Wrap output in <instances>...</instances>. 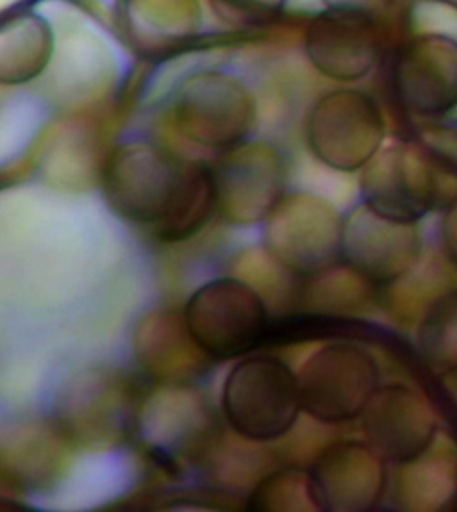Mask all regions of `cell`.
Returning <instances> with one entry per match:
<instances>
[{
  "instance_id": "603a6c76",
  "label": "cell",
  "mask_w": 457,
  "mask_h": 512,
  "mask_svg": "<svg viewBox=\"0 0 457 512\" xmlns=\"http://www.w3.org/2000/svg\"><path fill=\"white\" fill-rule=\"evenodd\" d=\"M418 348L438 368L457 366V291L438 298L418 329Z\"/></svg>"
},
{
  "instance_id": "3957f363",
  "label": "cell",
  "mask_w": 457,
  "mask_h": 512,
  "mask_svg": "<svg viewBox=\"0 0 457 512\" xmlns=\"http://www.w3.org/2000/svg\"><path fill=\"white\" fill-rule=\"evenodd\" d=\"M225 422L241 438L268 443L283 438L299 418V379L274 357H249L227 375Z\"/></svg>"
},
{
  "instance_id": "6da1fadb",
  "label": "cell",
  "mask_w": 457,
  "mask_h": 512,
  "mask_svg": "<svg viewBox=\"0 0 457 512\" xmlns=\"http://www.w3.org/2000/svg\"><path fill=\"white\" fill-rule=\"evenodd\" d=\"M99 181L115 215L161 241L192 238L217 211L211 166L159 143L118 145L104 159Z\"/></svg>"
},
{
  "instance_id": "484cf974",
  "label": "cell",
  "mask_w": 457,
  "mask_h": 512,
  "mask_svg": "<svg viewBox=\"0 0 457 512\" xmlns=\"http://www.w3.org/2000/svg\"><path fill=\"white\" fill-rule=\"evenodd\" d=\"M431 395L436 409L457 434V366L443 370L431 382Z\"/></svg>"
},
{
  "instance_id": "4dcf8cb0",
  "label": "cell",
  "mask_w": 457,
  "mask_h": 512,
  "mask_svg": "<svg viewBox=\"0 0 457 512\" xmlns=\"http://www.w3.org/2000/svg\"><path fill=\"white\" fill-rule=\"evenodd\" d=\"M456 500H457V496H456V498H454V502H456Z\"/></svg>"
},
{
  "instance_id": "44dd1931",
  "label": "cell",
  "mask_w": 457,
  "mask_h": 512,
  "mask_svg": "<svg viewBox=\"0 0 457 512\" xmlns=\"http://www.w3.org/2000/svg\"><path fill=\"white\" fill-rule=\"evenodd\" d=\"M397 500L402 509H447L457 496V454L449 445H431L404 463Z\"/></svg>"
},
{
  "instance_id": "8fae6325",
  "label": "cell",
  "mask_w": 457,
  "mask_h": 512,
  "mask_svg": "<svg viewBox=\"0 0 457 512\" xmlns=\"http://www.w3.org/2000/svg\"><path fill=\"white\" fill-rule=\"evenodd\" d=\"M422 254L416 222L379 215L361 202L343 216L341 259L375 286H388L415 268Z\"/></svg>"
},
{
  "instance_id": "30bf717a",
  "label": "cell",
  "mask_w": 457,
  "mask_h": 512,
  "mask_svg": "<svg viewBox=\"0 0 457 512\" xmlns=\"http://www.w3.org/2000/svg\"><path fill=\"white\" fill-rule=\"evenodd\" d=\"M393 90L409 115L438 120L457 109V38L416 34L400 47L391 70Z\"/></svg>"
},
{
  "instance_id": "d6986e66",
  "label": "cell",
  "mask_w": 457,
  "mask_h": 512,
  "mask_svg": "<svg viewBox=\"0 0 457 512\" xmlns=\"http://www.w3.org/2000/svg\"><path fill=\"white\" fill-rule=\"evenodd\" d=\"M56 34L49 18L33 8L0 17V86L33 83L49 70Z\"/></svg>"
},
{
  "instance_id": "ba28073f",
  "label": "cell",
  "mask_w": 457,
  "mask_h": 512,
  "mask_svg": "<svg viewBox=\"0 0 457 512\" xmlns=\"http://www.w3.org/2000/svg\"><path fill=\"white\" fill-rule=\"evenodd\" d=\"M302 409L318 422L343 423L359 418L379 388V366L352 343L320 348L302 364L299 375Z\"/></svg>"
},
{
  "instance_id": "4fadbf2b",
  "label": "cell",
  "mask_w": 457,
  "mask_h": 512,
  "mask_svg": "<svg viewBox=\"0 0 457 512\" xmlns=\"http://www.w3.org/2000/svg\"><path fill=\"white\" fill-rule=\"evenodd\" d=\"M142 405L136 430L150 448V455L163 468L175 470L177 459L202 454L215 438V420L208 405L186 384H161Z\"/></svg>"
},
{
  "instance_id": "52a82bcc",
  "label": "cell",
  "mask_w": 457,
  "mask_h": 512,
  "mask_svg": "<svg viewBox=\"0 0 457 512\" xmlns=\"http://www.w3.org/2000/svg\"><path fill=\"white\" fill-rule=\"evenodd\" d=\"M343 216L311 193L284 195L265 220L268 254L288 272L318 277L341 257Z\"/></svg>"
},
{
  "instance_id": "ffe728a7",
  "label": "cell",
  "mask_w": 457,
  "mask_h": 512,
  "mask_svg": "<svg viewBox=\"0 0 457 512\" xmlns=\"http://www.w3.org/2000/svg\"><path fill=\"white\" fill-rule=\"evenodd\" d=\"M63 443L68 439L58 423L20 427L0 445V473L36 488L59 470Z\"/></svg>"
},
{
  "instance_id": "f546056e",
  "label": "cell",
  "mask_w": 457,
  "mask_h": 512,
  "mask_svg": "<svg viewBox=\"0 0 457 512\" xmlns=\"http://www.w3.org/2000/svg\"><path fill=\"white\" fill-rule=\"evenodd\" d=\"M445 2H450V4H457V0H445Z\"/></svg>"
},
{
  "instance_id": "cb8c5ba5",
  "label": "cell",
  "mask_w": 457,
  "mask_h": 512,
  "mask_svg": "<svg viewBox=\"0 0 457 512\" xmlns=\"http://www.w3.org/2000/svg\"><path fill=\"white\" fill-rule=\"evenodd\" d=\"M415 140L436 166L445 186L447 206H450L457 200V124L429 120V124L418 127Z\"/></svg>"
},
{
  "instance_id": "7a4b0ae2",
  "label": "cell",
  "mask_w": 457,
  "mask_h": 512,
  "mask_svg": "<svg viewBox=\"0 0 457 512\" xmlns=\"http://www.w3.org/2000/svg\"><path fill=\"white\" fill-rule=\"evenodd\" d=\"M170 118L184 140L224 152L247 140L256 100L240 77L217 68L183 77L170 97Z\"/></svg>"
},
{
  "instance_id": "e0dca14e",
  "label": "cell",
  "mask_w": 457,
  "mask_h": 512,
  "mask_svg": "<svg viewBox=\"0 0 457 512\" xmlns=\"http://www.w3.org/2000/svg\"><path fill=\"white\" fill-rule=\"evenodd\" d=\"M136 359L159 384H188L208 370L209 357L193 339L184 314L152 313L134 339Z\"/></svg>"
},
{
  "instance_id": "5bb4252c",
  "label": "cell",
  "mask_w": 457,
  "mask_h": 512,
  "mask_svg": "<svg viewBox=\"0 0 457 512\" xmlns=\"http://www.w3.org/2000/svg\"><path fill=\"white\" fill-rule=\"evenodd\" d=\"M136 397L124 379L93 373L77 380L68 389L58 427L68 441L117 443L131 430L136 432Z\"/></svg>"
},
{
  "instance_id": "f1b7e54d",
  "label": "cell",
  "mask_w": 457,
  "mask_h": 512,
  "mask_svg": "<svg viewBox=\"0 0 457 512\" xmlns=\"http://www.w3.org/2000/svg\"><path fill=\"white\" fill-rule=\"evenodd\" d=\"M34 2L36 0H0V17L20 11V9L33 8Z\"/></svg>"
},
{
  "instance_id": "7402d4cb",
  "label": "cell",
  "mask_w": 457,
  "mask_h": 512,
  "mask_svg": "<svg viewBox=\"0 0 457 512\" xmlns=\"http://www.w3.org/2000/svg\"><path fill=\"white\" fill-rule=\"evenodd\" d=\"M256 512L324 511L311 471L279 470L261 480L247 500Z\"/></svg>"
},
{
  "instance_id": "d4e9b609",
  "label": "cell",
  "mask_w": 457,
  "mask_h": 512,
  "mask_svg": "<svg viewBox=\"0 0 457 512\" xmlns=\"http://www.w3.org/2000/svg\"><path fill=\"white\" fill-rule=\"evenodd\" d=\"M288 0H209L222 22L233 29H263L283 15Z\"/></svg>"
},
{
  "instance_id": "8992f818",
  "label": "cell",
  "mask_w": 457,
  "mask_h": 512,
  "mask_svg": "<svg viewBox=\"0 0 457 512\" xmlns=\"http://www.w3.org/2000/svg\"><path fill=\"white\" fill-rule=\"evenodd\" d=\"M361 202L393 220L418 222L433 209H445L447 195L431 157L413 138L381 147L366 163Z\"/></svg>"
},
{
  "instance_id": "9a60e30c",
  "label": "cell",
  "mask_w": 457,
  "mask_h": 512,
  "mask_svg": "<svg viewBox=\"0 0 457 512\" xmlns=\"http://www.w3.org/2000/svg\"><path fill=\"white\" fill-rule=\"evenodd\" d=\"M368 445L386 461L408 463L436 439V414L427 398L409 386H379L363 411Z\"/></svg>"
},
{
  "instance_id": "7c38bea8",
  "label": "cell",
  "mask_w": 457,
  "mask_h": 512,
  "mask_svg": "<svg viewBox=\"0 0 457 512\" xmlns=\"http://www.w3.org/2000/svg\"><path fill=\"white\" fill-rule=\"evenodd\" d=\"M304 52L318 74L336 83H358L383 59L379 18L325 8L309 20Z\"/></svg>"
},
{
  "instance_id": "277c9868",
  "label": "cell",
  "mask_w": 457,
  "mask_h": 512,
  "mask_svg": "<svg viewBox=\"0 0 457 512\" xmlns=\"http://www.w3.org/2000/svg\"><path fill=\"white\" fill-rule=\"evenodd\" d=\"M386 136L383 111L374 97L338 88L316 100L306 120L311 154L336 172L352 174L381 150Z\"/></svg>"
},
{
  "instance_id": "83f0119b",
  "label": "cell",
  "mask_w": 457,
  "mask_h": 512,
  "mask_svg": "<svg viewBox=\"0 0 457 512\" xmlns=\"http://www.w3.org/2000/svg\"><path fill=\"white\" fill-rule=\"evenodd\" d=\"M441 241L447 256L457 263V200L445 207V216L441 220Z\"/></svg>"
},
{
  "instance_id": "9c48e42d",
  "label": "cell",
  "mask_w": 457,
  "mask_h": 512,
  "mask_svg": "<svg viewBox=\"0 0 457 512\" xmlns=\"http://www.w3.org/2000/svg\"><path fill=\"white\" fill-rule=\"evenodd\" d=\"M209 166L217 211L227 222H265L286 195V161L272 143L245 140Z\"/></svg>"
},
{
  "instance_id": "4316f807",
  "label": "cell",
  "mask_w": 457,
  "mask_h": 512,
  "mask_svg": "<svg viewBox=\"0 0 457 512\" xmlns=\"http://www.w3.org/2000/svg\"><path fill=\"white\" fill-rule=\"evenodd\" d=\"M327 9L354 11L370 17L381 18L390 9L393 0H322Z\"/></svg>"
},
{
  "instance_id": "2e32d148",
  "label": "cell",
  "mask_w": 457,
  "mask_h": 512,
  "mask_svg": "<svg viewBox=\"0 0 457 512\" xmlns=\"http://www.w3.org/2000/svg\"><path fill=\"white\" fill-rule=\"evenodd\" d=\"M309 471L324 511H372L388 484L386 459L374 446L358 441L325 448Z\"/></svg>"
},
{
  "instance_id": "ac0fdd59",
  "label": "cell",
  "mask_w": 457,
  "mask_h": 512,
  "mask_svg": "<svg viewBox=\"0 0 457 512\" xmlns=\"http://www.w3.org/2000/svg\"><path fill=\"white\" fill-rule=\"evenodd\" d=\"M200 0H120L118 25L127 42L147 58L183 47L202 27Z\"/></svg>"
},
{
  "instance_id": "5b68a950",
  "label": "cell",
  "mask_w": 457,
  "mask_h": 512,
  "mask_svg": "<svg viewBox=\"0 0 457 512\" xmlns=\"http://www.w3.org/2000/svg\"><path fill=\"white\" fill-rule=\"evenodd\" d=\"M184 320L209 359H234L265 347L270 316L249 284L217 279L193 293Z\"/></svg>"
}]
</instances>
